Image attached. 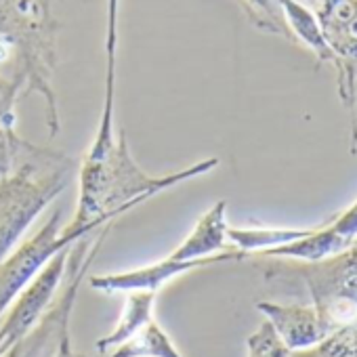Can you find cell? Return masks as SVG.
<instances>
[{"instance_id":"9","label":"cell","mask_w":357,"mask_h":357,"mask_svg":"<svg viewBox=\"0 0 357 357\" xmlns=\"http://www.w3.org/2000/svg\"><path fill=\"white\" fill-rule=\"evenodd\" d=\"M103 357H183V353L174 347L155 317H151L126 342L118 344Z\"/></svg>"},{"instance_id":"13","label":"cell","mask_w":357,"mask_h":357,"mask_svg":"<svg viewBox=\"0 0 357 357\" xmlns=\"http://www.w3.org/2000/svg\"><path fill=\"white\" fill-rule=\"evenodd\" d=\"M17 143H20V137L13 135V128L0 124V178H3L13 166Z\"/></svg>"},{"instance_id":"1","label":"cell","mask_w":357,"mask_h":357,"mask_svg":"<svg viewBox=\"0 0 357 357\" xmlns=\"http://www.w3.org/2000/svg\"><path fill=\"white\" fill-rule=\"evenodd\" d=\"M116 20L118 0H109V24H107V74L103 112L95 141L80 168V192L78 208L72 219L76 225H89L107 219L116 213L130 211L155 194L172 190L190 178L188 170H176L164 176H149L135 162L124 132L120 139L114 128V101H116Z\"/></svg>"},{"instance_id":"12","label":"cell","mask_w":357,"mask_h":357,"mask_svg":"<svg viewBox=\"0 0 357 357\" xmlns=\"http://www.w3.org/2000/svg\"><path fill=\"white\" fill-rule=\"evenodd\" d=\"M248 357H288V353L271 324L261 326L248 338Z\"/></svg>"},{"instance_id":"11","label":"cell","mask_w":357,"mask_h":357,"mask_svg":"<svg viewBox=\"0 0 357 357\" xmlns=\"http://www.w3.org/2000/svg\"><path fill=\"white\" fill-rule=\"evenodd\" d=\"M307 231H280V229H231L227 227V238L238 244L242 250H259V248H271L288 240L305 238Z\"/></svg>"},{"instance_id":"7","label":"cell","mask_w":357,"mask_h":357,"mask_svg":"<svg viewBox=\"0 0 357 357\" xmlns=\"http://www.w3.org/2000/svg\"><path fill=\"white\" fill-rule=\"evenodd\" d=\"M225 211H227V202L219 200L211 211H206L198 219L194 231L168 257L174 261H194V259H204V257L221 252L227 240Z\"/></svg>"},{"instance_id":"4","label":"cell","mask_w":357,"mask_h":357,"mask_svg":"<svg viewBox=\"0 0 357 357\" xmlns=\"http://www.w3.org/2000/svg\"><path fill=\"white\" fill-rule=\"evenodd\" d=\"M70 248L59 250L9 305L3 321H0V355L24 338L51 307L66 275Z\"/></svg>"},{"instance_id":"14","label":"cell","mask_w":357,"mask_h":357,"mask_svg":"<svg viewBox=\"0 0 357 357\" xmlns=\"http://www.w3.org/2000/svg\"><path fill=\"white\" fill-rule=\"evenodd\" d=\"M55 357H89V355H82V353H76L74 349H72V340H70V336L63 340V344L59 347V353L55 355ZM103 357V355H101Z\"/></svg>"},{"instance_id":"10","label":"cell","mask_w":357,"mask_h":357,"mask_svg":"<svg viewBox=\"0 0 357 357\" xmlns=\"http://www.w3.org/2000/svg\"><path fill=\"white\" fill-rule=\"evenodd\" d=\"M278 3L282 5V9L286 13V20H288V26L296 32V36L309 49H313L319 59H326V61H332L334 66H338L336 57L332 55L330 47L324 40V34H321L319 24H317V17L309 9H305L301 3H296V0H278Z\"/></svg>"},{"instance_id":"6","label":"cell","mask_w":357,"mask_h":357,"mask_svg":"<svg viewBox=\"0 0 357 357\" xmlns=\"http://www.w3.org/2000/svg\"><path fill=\"white\" fill-rule=\"evenodd\" d=\"M317 24L338 70L340 61H357V0H319Z\"/></svg>"},{"instance_id":"8","label":"cell","mask_w":357,"mask_h":357,"mask_svg":"<svg viewBox=\"0 0 357 357\" xmlns=\"http://www.w3.org/2000/svg\"><path fill=\"white\" fill-rule=\"evenodd\" d=\"M126 305H124V313L120 317V321L116 324V328L97 340V351L107 355L112 349H116L118 344L126 342L135 332H139L151 317H153V305H155V296L158 292H126Z\"/></svg>"},{"instance_id":"3","label":"cell","mask_w":357,"mask_h":357,"mask_svg":"<svg viewBox=\"0 0 357 357\" xmlns=\"http://www.w3.org/2000/svg\"><path fill=\"white\" fill-rule=\"evenodd\" d=\"M109 229H112V223H107L105 229L93 242H89L84 236L70 248L66 275L59 286L57 298L51 303L45 315L38 319V324L24 338L11 344L0 357H55L59 353V347L70 336V319H72V311H74L80 286L86 278L89 267L99 255Z\"/></svg>"},{"instance_id":"5","label":"cell","mask_w":357,"mask_h":357,"mask_svg":"<svg viewBox=\"0 0 357 357\" xmlns=\"http://www.w3.org/2000/svg\"><path fill=\"white\" fill-rule=\"evenodd\" d=\"M244 252H217L204 259H194V261H174L170 257L147 265L139 267L132 271H122V273H109V275H93L89 280L93 290L105 292V294H118V292H158L166 282L183 275L188 271L242 259Z\"/></svg>"},{"instance_id":"2","label":"cell","mask_w":357,"mask_h":357,"mask_svg":"<svg viewBox=\"0 0 357 357\" xmlns=\"http://www.w3.org/2000/svg\"><path fill=\"white\" fill-rule=\"evenodd\" d=\"M74 160L20 139L13 166L0 178V261L15 248L32 221L72 181Z\"/></svg>"}]
</instances>
